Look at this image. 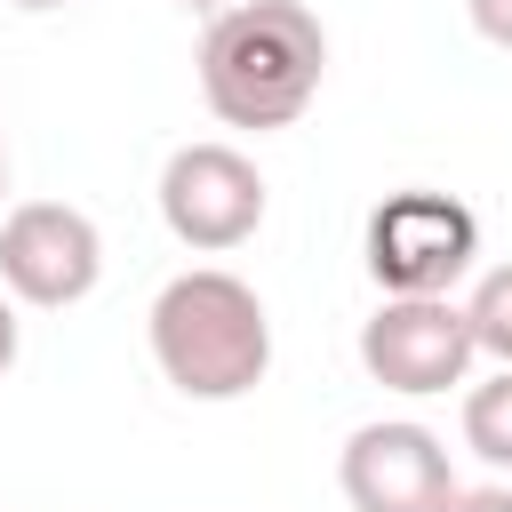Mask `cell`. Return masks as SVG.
<instances>
[{
	"label": "cell",
	"mask_w": 512,
	"mask_h": 512,
	"mask_svg": "<svg viewBox=\"0 0 512 512\" xmlns=\"http://www.w3.org/2000/svg\"><path fill=\"white\" fill-rule=\"evenodd\" d=\"M16 8H64V0H16Z\"/></svg>",
	"instance_id": "4fadbf2b"
},
{
	"label": "cell",
	"mask_w": 512,
	"mask_h": 512,
	"mask_svg": "<svg viewBox=\"0 0 512 512\" xmlns=\"http://www.w3.org/2000/svg\"><path fill=\"white\" fill-rule=\"evenodd\" d=\"M192 8H232V0H192Z\"/></svg>",
	"instance_id": "9a60e30c"
},
{
	"label": "cell",
	"mask_w": 512,
	"mask_h": 512,
	"mask_svg": "<svg viewBox=\"0 0 512 512\" xmlns=\"http://www.w3.org/2000/svg\"><path fill=\"white\" fill-rule=\"evenodd\" d=\"M464 16H472V32H480V40L512 48V0H464Z\"/></svg>",
	"instance_id": "30bf717a"
},
{
	"label": "cell",
	"mask_w": 512,
	"mask_h": 512,
	"mask_svg": "<svg viewBox=\"0 0 512 512\" xmlns=\"http://www.w3.org/2000/svg\"><path fill=\"white\" fill-rule=\"evenodd\" d=\"M104 280V232L72 200H16L0 216V288L32 312H64Z\"/></svg>",
	"instance_id": "5b68a950"
},
{
	"label": "cell",
	"mask_w": 512,
	"mask_h": 512,
	"mask_svg": "<svg viewBox=\"0 0 512 512\" xmlns=\"http://www.w3.org/2000/svg\"><path fill=\"white\" fill-rule=\"evenodd\" d=\"M472 360H480V344H472V312L456 296H384L360 320V368L384 392L432 400V392L464 384Z\"/></svg>",
	"instance_id": "277c9868"
},
{
	"label": "cell",
	"mask_w": 512,
	"mask_h": 512,
	"mask_svg": "<svg viewBox=\"0 0 512 512\" xmlns=\"http://www.w3.org/2000/svg\"><path fill=\"white\" fill-rule=\"evenodd\" d=\"M0 192H8V152H0Z\"/></svg>",
	"instance_id": "5bb4252c"
},
{
	"label": "cell",
	"mask_w": 512,
	"mask_h": 512,
	"mask_svg": "<svg viewBox=\"0 0 512 512\" xmlns=\"http://www.w3.org/2000/svg\"><path fill=\"white\" fill-rule=\"evenodd\" d=\"M160 224L200 256H224V248L256 240V224H264L256 160L240 144H176L168 168H160Z\"/></svg>",
	"instance_id": "8992f818"
},
{
	"label": "cell",
	"mask_w": 512,
	"mask_h": 512,
	"mask_svg": "<svg viewBox=\"0 0 512 512\" xmlns=\"http://www.w3.org/2000/svg\"><path fill=\"white\" fill-rule=\"evenodd\" d=\"M144 336H152L160 376H168L184 400H240V392H256L264 368H272L264 296H256L240 272H224V264L176 272V280L152 296Z\"/></svg>",
	"instance_id": "7a4b0ae2"
},
{
	"label": "cell",
	"mask_w": 512,
	"mask_h": 512,
	"mask_svg": "<svg viewBox=\"0 0 512 512\" xmlns=\"http://www.w3.org/2000/svg\"><path fill=\"white\" fill-rule=\"evenodd\" d=\"M472 344L496 360V368H512V264H496V272H480V288H472Z\"/></svg>",
	"instance_id": "9c48e42d"
},
{
	"label": "cell",
	"mask_w": 512,
	"mask_h": 512,
	"mask_svg": "<svg viewBox=\"0 0 512 512\" xmlns=\"http://www.w3.org/2000/svg\"><path fill=\"white\" fill-rule=\"evenodd\" d=\"M336 480H344L352 512H448L456 504L448 440L432 424H408V416L360 424L344 440V456H336Z\"/></svg>",
	"instance_id": "52a82bcc"
},
{
	"label": "cell",
	"mask_w": 512,
	"mask_h": 512,
	"mask_svg": "<svg viewBox=\"0 0 512 512\" xmlns=\"http://www.w3.org/2000/svg\"><path fill=\"white\" fill-rule=\"evenodd\" d=\"M480 256V216L456 192H392L368 216V272L384 296H448Z\"/></svg>",
	"instance_id": "3957f363"
},
{
	"label": "cell",
	"mask_w": 512,
	"mask_h": 512,
	"mask_svg": "<svg viewBox=\"0 0 512 512\" xmlns=\"http://www.w3.org/2000/svg\"><path fill=\"white\" fill-rule=\"evenodd\" d=\"M464 448L488 456L496 472H512V368H496L488 384L464 392Z\"/></svg>",
	"instance_id": "ba28073f"
},
{
	"label": "cell",
	"mask_w": 512,
	"mask_h": 512,
	"mask_svg": "<svg viewBox=\"0 0 512 512\" xmlns=\"http://www.w3.org/2000/svg\"><path fill=\"white\" fill-rule=\"evenodd\" d=\"M448 512H512V488H456Z\"/></svg>",
	"instance_id": "8fae6325"
},
{
	"label": "cell",
	"mask_w": 512,
	"mask_h": 512,
	"mask_svg": "<svg viewBox=\"0 0 512 512\" xmlns=\"http://www.w3.org/2000/svg\"><path fill=\"white\" fill-rule=\"evenodd\" d=\"M16 368V296L0 288V376Z\"/></svg>",
	"instance_id": "7c38bea8"
},
{
	"label": "cell",
	"mask_w": 512,
	"mask_h": 512,
	"mask_svg": "<svg viewBox=\"0 0 512 512\" xmlns=\"http://www.w3.org/2000/svg\"><path fill=\"white\" fill-rule=\"evenodd\" d=\"M328 32L304 0H232L200 32V96L224 128H288L320 96Z\"/></svg>",
	"instance_id": "6da1fadb"
}]
</instances>
